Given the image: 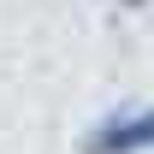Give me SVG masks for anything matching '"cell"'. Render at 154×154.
I'll return each mask as SVG.
<instances>
[{
  "instance_id": "obj_1",
  "label": "cell",
  "mask_w": 154,
  "mask_h": 154,
  "mask_svg": "<svg viewBox=\"0 0 154 154\" xmlns=\"http://www.w3.org/2000/svg\"><path fill=\"white\" fill-rule=\"evenodd\" d=\"M154 148V107H119L77 136V154H148Z\"/></svg>"
},
{
  "instance_id": "obj_2",
  "label": "cell",
  "mask_w": 154,
  "mask_h": 154,
  "mask_svg": "<svg viewBox=\"0 0 154 154\" xmlns=\"http://www.w3.org/2000/svg\"><path fill=\"white\" fill-rule=\"evenodd\" d=\"M119 6H148V0H119Z\"/></svg>"
}]
</instances>
